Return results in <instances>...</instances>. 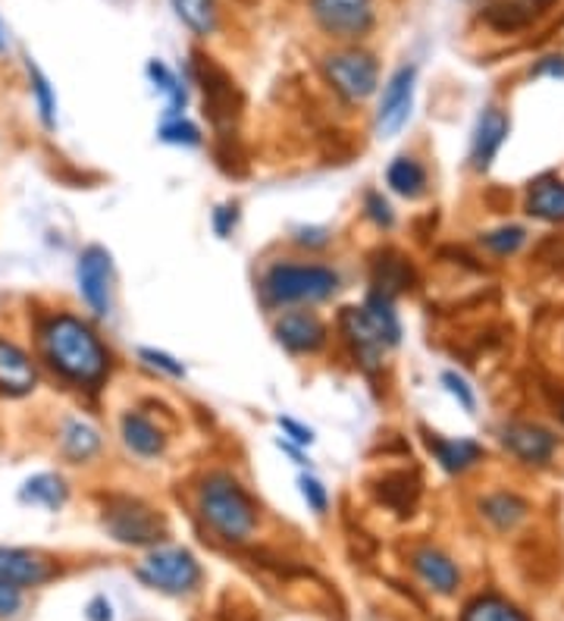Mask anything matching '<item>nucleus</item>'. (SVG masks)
Here are the masks:
<instances>
[{"mask_svg": "<svg viewBox=\"0 0 564 621\" xmlns=\"http://www.w3.org/2000/svg\"><path fill=\"white\" fill-rule=\"evenodd\" d=\"M76 276H79V292H82L85 305L98 317H107L110 305H113V298H110L113 295V258H110V251L101 249V246H88L79 254Z\"/></svg>", "mask_w": 564, "mask_h": 621, "instance_id": "obj_8", "label": "nucleus"}, {"mask_svg": "<svg viewBox=\"0 0 564 621\" xmlns=\"http://www.w3.org/2000/svg\"><path fill=\"white\" fill-rule=\"evenodd\" d=\"M57 575V568L51 562L29 553V549H13V546H0V580L13 584V587H38L44 580Z\"/></svg>", "mask_w": 564, "mask_h": 621, "instance_id": "obj_16", "label": "nucleus"}, {"mask_svg": "<svg viewBox=\"0 0 564 621\" xmlns=\"http://www.w3.org/2000/svg\"><path fill=\"white\" fill-rule=\"evenodd\" d=\"M339 330L345 336V342L352 346V355L355 361L364 368V371H376L383 364V352L389 349L386 339L379 336L376 324L371 320V314L361 308H342L339 314Z\"/></svg>", "mask_w": 564, "mask_h": 621, "instance_id": "obj_10", "label": "nucleus"}, {"mask_svg": "<svg viewBox=\"0 0 564 621\" xmlns=\"http://www.w3.org/2000/svg\"><path fill=\"white\" fill-rule=\"evenodd\" d=\"M139 578L145 580L147 587H154V590L183 597V593L198 587V580H201V565H198V559H195L188 549L161 546V549L147 553L145 559H142V565H139Z\"/></svg>", "mask_w": 564, "mask_h": 621, "instance_id": "obj_5", "label": "nucleus"}, {"mask_svg": "<svg viewBox=\"0 0 564 621\" xmlns=\"http://www.w3.org/2000/svg\"><path fill=\"white\" fill-rule=\"evenodd\" d=\"M60 446L63 456L69 458V461H76V465H82V461H91V458L101 453V434L88 421H69L63 427Z\"/></svg>", "mask_w": 564, "mask_h": 621, "instance_id": "obj_23", "label": "nucleus"}, {"mask_svg": "<svg viewBox=\"0 0 564 621\" xmlns=\"http://www.w3.org/2000/svg\"><path fill=\"white\" fill-rule=\"evenodd\" d=\"M549 3L552 0H489L483 17L499 32H518V29L537 20Z\"/></svg>", "mask_w": 564, "mask_h": 621, "instance_id": "obj_19", "label": "nucleus"}, {"mask_svg": "<svg viewBox=\"0 0 564 621\" xmlns=\"http://www.w3.org/2000/svg\"><path fill=\"white\" fill-rule=\"evenodd\" d=\"M501 446L523 465H549L559 449V436L537 421H511L501 427Z\"/></svg>", "mask_w": 564, "mask_h": 621, "instance_id": "obj_11", "label": "nucleus"}, {"mask_svg": "<svg viewBox=\"0 0 564 621\" xmlns=\"http://www.w3.org/2000/svg\"><path fill=\"white\" fill-rule=\"evenodd\" d=\"M195 73L204 88V107H208L210 120L217 126L232 123V117L239 113V91L230 76L210 57H195Z\"/></svg>", "mask_w": 564, "mask_h": 621, "instance_id": "obj_12", "label": "nucleus"}, {"mask_svg": "<svg viewBox=\"0 0 564 621\" xmlns=\"http://www.w3.org/2000/svg\"><path fill=\"white\" fill-rule=\"evenodd\" d=\"M327 79L333 83V88L349 98V101H364L371 98L379 85V63L374 54L361 51V47H345V51H333L327 61Z\"/></svg>", "mask_w": 564, "mask_h": 621, "instance_id": "obj_6", "label": "nucleus"}, {"mask_svg": "<svg viewBox=\"0 0 564 621\" xmlns=\"http://www.w3.org/2000/svg\"><path fill=\"white\" fill-rule=\"evenodd\" d=\"M414 571L420 575V580L430 587V590H436L442 597H449V593H455L461 584V571L455 562L449 559L445 553H439L433 546H423L414 553Z\"/></svg>", "mask_w": 564, "mask_h": 621, "instance_id": "obj_18", "label": "nucleus"}, {"mask_svg": "<svg viewBox=\"0 0 564 621\" xmlns=\"http://www.w3.org/2000/svg\"><path fill=\"white\" fill-rule=\"evenodd\" d=\"M364 210H367V217H371L379 229H392V224H396L392 207H389V201H386L379 192H367V195H364Z\"/></svg>", "mask_w": 564, "mask_h": 621, "instance_id": "obj_38", "label": "nucleus"}, {"mask_svg": "<svg viewBox=\"0 0 564 621\" xmlns=\"http://www.w3.org/2000/svg\"><path fill=\"white\" fill-rule=\"evenodd\" d=\"M386 183L401 198H420L427 192V170L414 157H396L386 170Z\"/></svg>", "mask_w": 564, "mask_h": 621, "instance_id": "obj_26", "label": "nucleus"}, {"mask_svg": "<svg viewBox=\"0 0 564 621\" xmlns=\"http://www.w3.org/2000/svg\"><path fill=\"white\" fill-rule=\"evenodd\" d=\"M379 497H383V502H389L392 509H398V512H408L411 502H414V497H418V483L408 480L405 471H398V475L383 477V490H379Z\"/></svg>", "mask_w": 564, "mask_h": 621, "instance_id": "obj_33", "label": "nucleus"}, {"mask_svg": "<svg viewBox=\"0 0 564 621\" xmlns=\"http://www.w3.org/2000/svg\"><path fill=\"white\" fill-rule=\"evenodd\" d=\"M139 358L145 361L147 368L167 373V377H173V380H183V377H186V368H183V361H176L173 355L161 352V349H139Z\"/></svg>", "mask_w": 564, "mask_h": 621, "instance_id": "obj_37", "label": "nucleus"}, {"mask_svg": "<svg viewBox=\"0 0 564 621\" xmlns=\"http://www.w3.org/2000/svg\"><path fill=\"white\" fill-rule=\"evenodd\" d=\"M279 427H283V434H289V439H292L295 446H311L313 443L311 427L298 424L295 417H279Z\"/></svg>", "mask_w": 564, "mask_h": 621, "instance_id": "obj_42", "label": "nucleus"}, {"mask_svg": "<svg viewBox=\"0 0 564 621\" xmlns=\"http://www.w3.org/2000/svg\"><path fill=\"white\" fill-rule=\"evenodd\" d=\"M22 609V590L0 580V619H13Z\"/></svg>", "mask_w": 564, "mask_h": 621, "instance_id": "obj_40", "label": "nucleus"}, {"mask_svg": "<svg viewBox=\"0 0 564 621\" xmlns=\"http://www.w3.org/2000/svg\"><path fill=\"white\" fill-rule=\"evenodd\" d=\"M480 242H483V249H489L493 254H499V258H511V254H518V251L523 249V242H527V229L508 224V227L483 232Z\"/></svg>", "mask_w": 564, "mask_h": 621, "instance_id": "obj_31", "label": "nucleus"}, {"mask_svg": "<svg viewBox=\"0 0 564 621\" xmlns=\"http://www.w3.org/2000/svg\"><path fill=\"white\" fill-rule=\"evenodd\" d=\"M110 602L104 597H95V600L88 602V621H110Z\"/></svg>", "mask_w": 564, "mask_h": 621, "instance_id": "obj_44", "label": "nucleus"}, {"mask_svg": "<svg viewBox=\"0 0 564 621\" xmlns=\"http://www.w3.org/2000/svg\"><path fill=\"white\" fill-rule=\"evenodd\" d=\"M38 346L51 371L79 390H101L110 373V352L95 327L76 314H51L38 324Z\"/></svg>", "mask_w": 564, "mask_h": 621, "instance_id": "obj_1", "label": "nucleus"}, {"mask_svg": "<svg viewBox=\"0 0 564 621\" xmlns=\"http://www.w3.org/2000/svg\"><path fill=\"white\" fill-rule=\"evenodd\" d=\"M533 76H549V79L564 83V54H549V57H543V61L533 66Z\"/></svg>", "mask_w": 564, "mask_h": 621, "instance_id": "obj_43", "label": "nucleus"}, {"mask_svg": "<svg viewBox=\"0 0 564 621\" xmlns=\"http://www.w3.org/2000/svg\"><path fill=\"white\" fill-rule=\"evenodd\" d=\"M414 85H418V69L414 66H398L383 88L379 110H376V129L379 135H396L401 126L408 123L411 107H414Z\"/></svg>", "mask_w": 564, "mask_h": 621, "instance_id": "obj_9", "label": "nucleus"}, {"mask_svg": "<svg viewBox=\"0 0 564 621\" xmlns=\"http://www.w3.org/2000/svg\"><path fill=\"white\" fill-rule=\"evenodd\" d=\"M559 414H562V421H564V395L559 399Z\"/></svg>", "mask_w": 564, "mask_h": 621, "instance_id": "obj_46", "label": "nucleus"}, {"mask_svg": "<svg viewBox=\"0 0 564 621\" xmlns=\"http://www.w3.org/2000/svg\"><path fill=\"white\" fill-rule=\"evenodd\" d=\"M298 487H301V497H305V502H308V509H311L313 515H327V505H330L327 487L311 475L298 477Z\"/></svg>", "mask_w": 564, "mask_h": 621, "instance_id": "obj_36", "label": "nucleus"}, {"mask_svg": "<svg viewBox=\"0 0 564 621\" xmlns=\"http://www.w3.org/2000/svg\"><path fill=\"white\" fill-rule=\"evenodd\" d=\"M427 449L433 453L439 468L449 471V475H464L467 468H474V465L483 461V456H486V449H483L480 443H477V439H467V436L449 439V436L427 434Z\"/></svg>", "mask_w": 564, "mask_h": 621, "instance_id": "obj_17", "label": "nucleus"}, {"mask_svg": "<svg viewBox=\"0 0 564 621\" xmlns=\"http://www.w3.org/2000/svg\"><path fill=\"white\" fill-rule=\"evenodd\" d=\"M235 224H239V207L235 205H220L213 210V232H217L220 239L232 236Z\"/></svg>", "mask_w": 564, "mask_h": 621, "instance_id": "obj_41", "label": "nucleus"}, {"mask_svg": "<svg viewBox=\"0 0 564 621\" xmlns=\"http://www.w3.org/2000/svg\"><path fill=\"white\" fill-rule=\"evenodd\" d=\"M292 242L301 249H323V246H330V232L320 227H301L292 232Z\"/></svg>", "mask_w": 564, "mask_h": 621, "instance_id": "obj_39", "label": "nucleus"}, {"mask_svg": "<svg viewBox=\"0 0 564 621\" xmlns=\"http://www.w3.org/2000/svg\"><path fill=\"white\" fill-rule=\"evenodd\" d=\"M339 290V273L323 264H273L264 276L270 305H311Z\"/></svg>", "mask_w": 564, "mask_h": 621, "instance_id": "obj_3", "label": "nucleus"}, {"mask_svg": "<svg viewBox=\"0 0 564 621\" xmlns=\"http://www.w3.org/2000/svg\"><path fill=\"white\" fill-rule=\"evenodd\" d=\"M120 427H123V443L135 453V456L142 458H154L164 453V446H167V436L164 431L142 412H125L123 421H120Z\"/></svg>", "mask_w": 564, "mask_h": 621, "instance_id": "obj_21", "label": "nucleus"}, {"mask_svg": "<svg viewBox=\"0 0 564 621\" xmlns=\"http://www.w3.org/2000/svg\"><path fill=\"white\" fill-rule=\"evenodd\" d=\"M147 76H151V83L167 95L169 120H173V117H183V110H186V88L179 85L176 73H173L164 61H151L147 63Z\"/></svg>", "mask_w": 564, "mask_h": 621, "instance_id": "obj_30", "label": "nucleus"}, {"mask_svg": "<svg viewBox=\"0 0 564 621\" xmlns=\"http://www.w3.org/2000/svg\"><path fill=\"white\" fill-rule=\"evenodd\" d=\"M273 333H276V342L286 346L295 355H311L327 342V327L311 310H289V314H283L273 324Z\"/></svg>", "mask_w": 564, "mask_h": 621, "instance_id": "obj_13", "label": "nucleus"}, {"mask_svg": "<svg viewBox=\"0 0 564 621\" xmlns=\"http://www.w3.org/2000/svg\"><path fill=\"white\" fill-rule=\"evenodd\" d=\"M527 214L543 224H564V179L543 176L527 188Z\"/></svg>", "mask_w": 564, "mask_h": 621, "instance_id": "obj_20", "label": "nucleus"}, {"mask_svg": "<svg viewBox=\"0 0 564 621\" xmlns=\"http://www.w3.org/2000/svg\"><path fill=\"white\" fill-rule=\"evenodd\" d=\"M480 512L486 521H493L499 531H511L515 524H521L523 518H527V502H523L518 493H493V497H486L480 502Z\"/></svg>", "mask_w": 564, "mask_h": 621, "instance_id": "obj_25", "label": "nucleus"}, {"mask_svg": "<svg viewBox=\"0 0 564 621\" xmlns=\"http://www.w3.org/2000/svg\"><path fill=\"white\" fill-rule=\"evenodd\" d=\"M157 139H161V142H167V145L198 148L201 145V129H198L195 123H188L186 117H173V120H167V123L161 126Z\"/></svg>", "mask_w": 564, "mask_h": 621, "instance_id": "obj_34", "label": "nucleus"}, {"mask_svg": "<svg viewBox=\"0 0 564 621\" xmlns=\"http://www.w3.org/2000/svg\"><path fill=\"white\" fill-rule=\"evenodd\" d=\"M20 499L22 502H35V505H44V509L57 512L63 502H66V483H63V477L57 475H35L22 483Z\"/></svg>", "mask_w": 564, "mask_h": 621, "instance_id": "obj_27", "label": "nucleus"}, {"mask_svg": "<svg viewBox=\"0 0 564 621\" xmlns=\"http://www.w3.org/2000/svg\"><path fill=\"white\" fill-rule=\"evenodd\" d=\"M364 310L371 314V320L376 324L379 336L386 339L389 349H396L401 342V324H398V310H396V298L386 295V292H371L367 302H364Z\"/></svg>", "mask_w": 564, "mask_h": 621, "instance_id": "obj_24", "label": "nucleus"}, {"mask_svg": "<svg viewBox=\"0 0 564 621\" xmlns=\"http://www.w3.org/2000/svg\"><path fill=\"white\" fill-rule=\"evenodd\" d=\"M201 518L217 537L230 543H245L257 527V509L251 497L230 475H210L198 493Z\"/></svg>", "mask_w": 564, "mask_h": 621, "instance_id": "obj_2", "label": "nucleus"}, {"mask_svg": "<svg viewBox=\"0 0 564 621\" xmlns=\"http://www.w3.org/2000/svg\"><path fill=\"white\" fill-rule=\"evenodd\" d=\"M317 25L339 42H361L374 29V0H311Z\"/></svg>", "mask_w": 564, "mask_h": 621, "instance_id": "obj_7", "label": "nucleus"}, {"mask_svg": "<svg viewBox=\"0 0 564 621\" xmlns=\"http://www.w3.org/2000/svg\"><path fill=\"white\" fill-rule=\"evenodd\" d=\"M176 17L201 39H208L217 29V0H173Z\"/></svg>", "mask_w": 564, "mask_h": 621, "instance_id": "obj_28", "label": "nucleus"}, {"mask_svg": "<svg viewBox=\"0 0 564 621\" xmlns=\"http://www.w3.org/2000/svg\"><path fill=\"white\" fill-rule=\"evenodd\" d=\"M38 386V371L35 361L22 352L16 342L0 336V393L10 399L29 395Z\"/></svg>", "mask_w": 564, "mask_h": 621, "instance_id": "obj_15", "label": "nucleus"}, {"mask_svg": "<svg viewBox=\"0 0 564 621\" xmlns=\"http://www.w3.org/2000/svg\"><path fill=\"white\" fill-rule=\"evenodd\" d=\"M411 286H414V268L396 251H383L379 261H374V290L396 298Z\"/></svg>", "mask_w": 564, "mask_h": 621, "instance_id": "obj_22", "label": "nucleus"}, {"mask_svg": "<svg viewBox=\"0 0 564 621\" xmlns=\"http://www.w3.org/2000/svg\"><path fill=\"white\" fill-rule=\"evenodd\" d=\"M104 527L125 546H151L164 540L167 524L147 502L135 497H110L104 505Z\"/></svg>", "mask_w": 564, "mask_h": 621, "instance_id": "obj_4", "label": "nucleus"}, {"mask_svg": "<svg viewBox=\"0 0 564 621\" xmlns=\"http://www.w3.org/2000/svg\"><path fill=\"white\" fill-rule=\"evenodd\" d=\"M511 132V120L501 107H486L480 113V120L474 126V139H471V164L474 170L486 173L493 161L499 157L501 145L508 142Z\"/></svg>", "mask_w": 564, "mask_h": 621, "instance_id": "obj_14", "label": "nucleus"}, {"mask_svg": "<svg viewBox=\"0 0 564 621\" xmlns=\"http://www.w3.org/2000/svg\"><path fill=\"white\" fill-rule=\"evenodd\" d=\"M442 386L449 390V395L458 402L461 408L467 414H474L477 412V395H474V390H471V383L461 377V373H455V371H445L442 373Z\"/></svg>", "mask_w": 564, "mask_h": 621, "instance_id": "obj_35", "label": "nucleus"}, {"mask_svg": "<svg viewBox=\"0 0 564 621\" xmlns=\"http://www.w3.org/2000/svg\"><path fill=\"white\" fill-rule=\"evenodd\" d=\"M0 51H7V39H3V29H0Z\"/></svg>", "mask_w": 564, "mask_h": 621, "instance_id": "obj_45", "label": "nucleus"}, {"mask_svg": "<svg viewBox=\"0 0 564 621\" xmlns=\"http://www.w3.org/2000/svg\"><path fill=\"white\" fill-rule=\"evenodd\" d=\"M461 621H527L511 606L508 600H501L496 593H486V597H477L474 602H467V609H464V615Z\"/></svg>", "mask_w": 564, "mask_h": 621, "instance_id": "obj_29", "label": "nucleus"}, {"mask_svg": "<svg viewBox=\"0 0 564 621\" xmlns=\"http://www.w3.org/2000/svg\"><path fill=\"white\" fill-rule=\"evenodd\" d=\"M29 76H32V95L38 103V117H42L44 129H54L57 126V98L51 91V83L32 61H29Z\"/></svg>", "mask_w": 564, "mask_h": 621, "instance_id": "obj_32", "label": "nucleus"}]
</instances>
